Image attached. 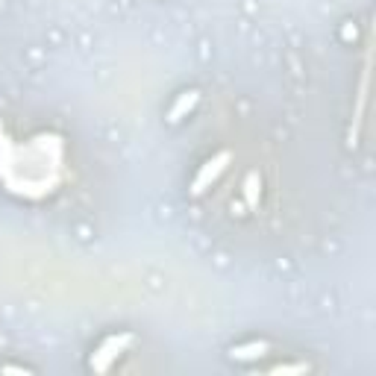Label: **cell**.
<instances>
[{
    "mask_svg": "<svg viewBox=\"0 0 376 376\" xmlns=\"http://www.w3.org/2000/svg\"><path fill=\"white\" fill-rule=\"evenodd\" d=\"M129 344H133V335H129V332H121V335L106 338L103 344L97 347V352H94V356H91V361H88V364H91V370L106 373V370L112 368V361H115L118 356H121V352H124Z\"/></svg>",
    "mask_w": 376,
    "mask_h": 376,
    "instance_id": "6da1fadb",
    "label": "cell"
},
{
    "mask_svg": "<svg viewBox=\"0 0 376 376\" xmlns=\"http://www.w3.org/2000/svg\"><path fill=\"white\" fill-rule=\"evenodd\" d=\"M258 194H262V180H258V173H250L244 180V197H247V203L256 206L258 203Z\"/></svg>",
    "mask_w": 376,
    "mask_h": 376,
    "instance_id": "5b68a950",
    "label": "cell"
},
{
    "mask_svg": "<svg viewBox=\"0 0 376 376\" xmlns=\"http://www.w3.org/2000/svg\"><path fill=\"white\" fill-rule=\"evenodd\" d=\"M270 373H309V364H276Z\"/></svg>",
    "mask_w": 376,
    "mask_h": 376,
    "instance_id": "8992f818",
    "label": "cell"
},
{
    "mask_svg": "<svg viewBox=\"0 0 376 376\" xmlns=\"http://www.w3.org/2000/svg\"><path fill=\"white\" fill-rule=\"evenodd\" d=\"M197 103H200V91H185V94H180V97H176V103L171 106V112H168V124H180Z\"/></svg>",
    "mask_w": 376,
    "mask_h": 376,
    "instance_id": "3957f363",
    "label": "cell"
},
{
    "mask_svg": "<svg viewBox=\"0 0 376 376\" xmlns=\"http://www.w3.org/2000/svg\"><path fill=\"white\" fill-rule=\"evenodd\" d=\"M267 350H270L267 341H250V344H238V347H232V350H229V356H232L235 361H253V359L267 356Z\"/></svg>",
    "mask_w": 376,
    "mask_h": 376,
    "instance_id": "277c9868",
    "label": "cell"
},
{
    "mask_svg": "<svg viewBox=\"0 0 376 376\" xmlns=\"http://www.w3.org/2000/svg\"><path fill=\"white\" fill-rule=\"evenodd\" d=\"M229 162H232V153H229V150L215 153V156H212V159L203 164V168H200V173L194 176V182H191V194H194V197L203 194L206 188H209L212 182H215L223 171H227V164H229Z\"/></svg>",
    "mask_w": 376,
    "mask_h": 376,
    "instance_id": "7a4b0ae2",
    "label": "cell"
}]
</instances>
